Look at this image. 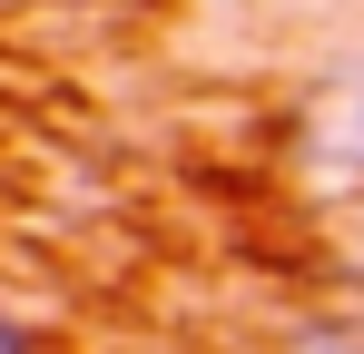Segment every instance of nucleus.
Returning a JSON list of instances; mask_svg holds the SVG:
<instances>
[{"label":"nucleus","mask_w":364,"mask_h":354,"mask_svg":"<svg viewBox=\"0 0 364 354\" xmlns=\"http://www.w3.org/2000/svg\"><path fill=\"white\" fill-rule=\"evenodd\" d=\"M286 187H296L315 246L364 286V50L305 79L296 128H286Z\"/></svg>","instance_id":"f257e3e1"},{"label":"nucleus","mask_w":364,"mask_h":354,"mask_svg":"<svg viewBox=\"0 0 364 354\" xmlns=\"http://www.w3.org/2000/svg\"><path fill=\"white\" fill-rule=\"evenodd\" d=\"M305 354H364V315H345V325H315V335H305Z\"/></svg>","instance_id":"f03ea898"}]
</instances>
